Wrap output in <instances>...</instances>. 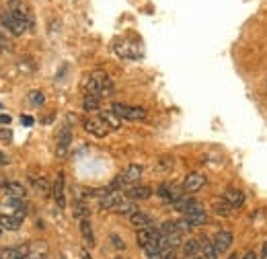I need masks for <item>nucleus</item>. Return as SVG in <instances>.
Masks as SVG:
<instances>
[{"label": "nucleus", "mask_w": 267, "mask_h": 259, "mask_svg": "<svg viewBox=\"0 0 267 259\" xmlns=\"http://www.w3.org/2000/svg\"><path fill=\"white\" fill-rule=\"evenodd\" d=\"M82 127L86 130L88 134L97 136V138H105V136L109 134V125L103 121L101 115H99V117H86V119L82 121Z\"/></svg>", "instance_id": "obj_6"}, {"label": "nucleus", "mask_w": 267, "mask_h": 259, "mask_svg": "<svg viewBox=\"0 0 267 259\" xmlns=\"http://www.w3.org/2000/svg\"><path fill=\"white\" fill-rule=\"evenodd\" d=\"M0 228H3V230H19L21 228V218L19 216H11V214L0 216Z\"/></svg>", "instance_id": "obj_20"}, {"label": "nucleus", "mask_w": 267, "mask_h": 259, "mask_svg": "<svg viewBox=\"0 0 267 259\" xmlns=\"http://www.w3.org/2000/svg\"><path fill=\"white\" fill-rule=\"evenodd\" d=\"M157 239H161V230L157 228V226H148V228H138V232H136V241H138V245L144 249L148 243H152V241H157Z\"/></svg>", "instance_id": "obj_13"}, {"label": "nucleus", "mask_w": 267, "mask_h": 259, "mask_svg": "<svg viewBox=\"0 0 267 259\" xmlns=\"http://www.w3.org/2000/svg\"><path fill=\"white\" fill-rule=\"evenodd\" d=\"M199 243H202L204 259H218V251H216V247H214L212 239H208V236H202V239H199Z\"/></svg>", "instance_id": "obj_23"}, {"label": "nucleus", "mask_w": 267, "mask_h": 259, "mask_svg": "<svg viewBox=\"0 0 267 259\" xmlns=\"http://www.w3.org/2000/svg\"><path fill=\"white\" fill-rule=\"evenodd\" d=\"M64 183H66V179H64V173L60 171L56 175V181H54V187H52V196H54V200H56V204H58L60 210L66 208V193H64L66 189H64Z\"/></svg>", "instance_id": "obj_9"}, {"label": "nucleus", "mask_w": 267, "mask_h": 259, "mask_svg": "<svg viewBox=\"0 0 267 259\" xmlns=\"http://www.w3.org/2000/svg\"><path fill=\"white\" fill-rule=\"evenodd\" d=\"M29 181H31V185H33V189L35 191H39V193H50V183H48V179L46 177H29Z\"/></svg>", "instance_id": "obj_27"}, {"label": "nucleus", "mask_w": 267, "mask_h": 259, "mask_svg": "<svg viewBox=\"0 0 267 259\" xmlns=\"http://www.w3.org/2000/svg\"><path fill=\"white\" fill-rule=\"evenodd\" d=\"M183 218H185V222H187L189 226H202V224H206V222H208V214H206V210L189 212V214H185Z\"/></svg>", "instance_id": "obj_19"}, {"label": "nucleus", "mask_w": 267, "mask_h": 259, "mask_svg": "<svg viewBox=\"0 0 267 259\" xmlns=\"http://www.w3.org/2000/svg\"><path fill=\"white\" fill-rule=\"evenodd\" d=\"M152 196V189L150 187H146V185H136V187H129V189H125V198L127 200H148Z\"/></svg>", "instance_id": "obj_16"}, {"label": "nucleus", "mask_w": 267, "mask_h": 259, "mask_svg": "<svg viewBox=\"0 0 267 259\" xmlns=\"http://www.w3.org/2000/svg\"><path fill=\"white\" fill-rule=\"evenodd\" d=\"M80 255H82V259H93V257H91V255H88V253H86V251H82V253H80Z\"/></svg>", "instance_id": "obj_39"}, {"label": "nucleus", "mask_w": 267, "mask_h": 259, "mask_svg": "<svg viewBox=\"0 0 267 259\" xmlns=\"http://www.w3.org/2000/svg\"><path fill=\"white\" fill-rule=\"evenodd\" d=\"M11 33L0 25V52H11L13 50V41H11V37H9Z\"/></svg>", "instance_id": "obj_28"}, {"label": "nucleus", "mask_w": 267, "mask_h": 259, "mask_svg": "<svg viewBox=\"0 0 267 259\" xmlns=\"http://www.w3.org/2000/svg\"><path fill=\"white\" fill-rule=\"evenodd\" d=\"M29 101H31L33 105H43V103H46V95H43L41 91H31V93H29Z\"/></svg>", "instance_id": "obj_30"}, {"label": "nucleus", "mask_w": 267, "mask_h": 259, "mask_svg": "<svg viewBox=\"0 0 267 259\" xmlns=\"http://www.w3.org/2000/svg\"><path fill=\"white\" fill-rule=\"evenodd\" d=\"M113 259H125V257H113Z\"/></svg>", "instance_id": "obj_42"}, {"label": "nucleus", "mask_w": 267, "mask_h": 259, "mask_svg": "<svg viewBox=\"0 0 267 259\" xmlns=\"http://www.w3.org/2000/svg\"><path fill=\"white\" fill-rule=\"evenodd\" d=\"M113 52L121 58V60H138L142 56V48L136 41H129V39H115L113 41Z\"/></svg>", "instance_id": "obj_2"}, {"label": "nucleus", "mask_w": 267, "mask_h": 259, "mask_svg": "<svg viewBox=\"0 0 267 259\" xmlns=\"http://www.w3.org/2000/svg\"><path fill=\"white\" fill-rule=\"evenodd\" d=\"M206 185V177L202 175V173H189L185 179H183V191L185 193H195V191H199L202 187Z\"/></svg>", "instance_id": "obj_10"}, {"label": "nucleus", "mask_w": 267, "mask_h": 259, "mask_svg": "<svg viewBox=\"0 0 267 259\" xmlns=\"http://www.w3.org/2000/svg\"><path fill=\"white\" fill-rule=\"evenodd\" d=\"M23 259H46V253H39V251H33V245H31V253Z\"/></svg>", "instance_id": "obj_32"}, {"label": "nucleus", "mask_w": 267, "mask_h": 259, "mask_svg": "<svg viewBox=\"0 0 267 259\" xmlns=\"http://www.w3.org/2000/svg\"><path fill=\"white\" fill-rule=\"evenodd\" d=\"M80 234H82V239H84V243H86L88 247L95 245V234H93V226H91V220H88V218H82V220H80Z\"/></svg>", "instance_id": "obj_22"}, {"label": "nucleus", "mask_w": 267, "mask_h": 259, "mask_svg": "<svg viewBox=\"0 0 267 259\" xmlns=\"http://www.w3.org/2000/svg\"><path fill=\"white\" fill-rule=\"evenodd\" d=\"M212 243H214L218 255H224V253L230 249V245H232V232H230V230H218V232L214 234Z\"/></svg>", "instance_id": "obj_12"}, {"label": "nucleus", "mask_w": 267, "mask_h": 259, "mask_svg": "<svg viewBox=\"0 0 267 259\" xmlns=\"http://www.w3.org/2000/svg\"><path fill=\"white\" fill-rule=\"evenodd\" d=\"M113 212H117V214H127V216H131L134 212H138V208H136V202H134V200H123Z\"/></svg>", "instance_id": "obj_25"}, {"label": "nucleus", "mask_w": 267, "mask_h": 259, "mask_svg": "<svg viewBox=\"0 0 267 259\" xmlns=\"http://www.w3.org/2000/svg\"><path fill=\"white\" fill-rule=\"evenodd\" d=\"M5 165H9V157L0 150V167H5Z\"/></svg>", "instance_id": "obj_36"}, {"label": "nucleus", "mask_w": 267, "mask_h": 259, "mask_svg": "<svg viewBox=\"0 0 267 259\" xmlns=\"http://www.w3.org/2000/svg\"><path fill=\"white\" fill-rule=\"evenodd\" d=\"M187 259H204V257H199V255H195V257H187Z\"/></svg>", "instance_id": "obj_41"}, {"label": "nucleus", "mask_w": 267, "mask_h": 259, "mask_svg": "<svg viewBox=\"0 0 267 259\" xmlns=\"http://www.w3.org/2000/svg\"><path fill=\"white\" fill-rule=\"evenodd\" d=\"M261 259H267V241L263 243V249H261Z\"/></svg>", "instance_id": "obj_38"}, {"label": "nucleus", "mask_w": 267, "mask_h": 259, "mask_svg": "<svg viewBox=\"0 0 267 259\" xmlns=\"http://www.w3.org/2000/svg\"><path fill=\"white\" fill-rule=\"evenodd\" d=\"M0 109H3V105H0Z\"/></svg>", "instance_id": "obj_44"}, {"label": "nucleus", "mask_w": 267, "mask_h": 259, "mask_svg": "<svg viewBox=\"0 0 267 259\" xmlns=\"http://www.w3.org/2000/svg\"><path fill=\"white\" fill-rule=\"evenodd\" d=\"M111 241H113V245H115L117 249H123V247H125V243H123V241H121L117 234H111Z\"/></svg>", "instance_id": "obj_33"}, {"label": "nucleus", "mask_w": 267, "mask_h": 259, "mask_svg": "<svg viewBox=\"0 0 267 259\" xmlns=\"http://www.w3.org/2000/svg\"><path fill=\"white\" fill-rule=\"evenodd\" d=\"M183 193H185L183 187H177L175 183H163V185L159 187V198H161L163 202H169V204H175Z\"/></svg>", "instance_id": "obj_8"}, {"label": "nucleus", "mask_w": 267, "mask_h": 259, "mask_svg": "<svg viewBox=\"0 0 267 259\" xmlns=\"http://www.w3.org/2000/svg\"><path fill=\"white\" fill-rule=\"evenodd\" d=\"M58 259H64V257H58Z\"/></svg>", "instance_id": "obj_43"}, {"label": "nucleus", "mask_w": 267, "mask_h": 259, "mask_svg": "<svg viewBox=\"0 0 267 259\" xmlns=\"http://www.w3.org/2000/svg\"><path fill=\"white\" fill-rule=\"evenodd\" d=\"M228 259H238V255H236V253H232V255H230Z\"/></svg>", "instance_id": "obj_40"}, {"label": "nucleus", "mask_w": 267, "mask_h": 259, "mask_svg": "<svg viewBox=\"0 0 267 259\" xmlns=\"http://www.w3.org/2000/svg\"><path fill=\"white\" fill-rule=\"evenodd\" d=\"M70 144H72V127L70 125H62L60 132H58V138H56V155L62 159L68 155L70 150Z\"/></svg>", "instance_id": "obj_7"}, {"label": "nucleus", "mask_w": 267, "mask_h": 259, "mask_svg": "<svg viewBox=\"0 0 267 259\" xmlns=\"http://www.w3.org/2000/svg\"><path fill=\"white\" fill-rule=\"evenodd\" d=\"M101 117H103V121L109 125V130H119V127H121V117H119L115 111L105 109V111H101Z\"/></svg>", "instance_id": "obj_21"}, {"label": "nucleus", "mask_w": 267, "mask_h": 259, "mask_svg": "<svg viewBox=\"0 0 267 259\" xmlns=\"http://www.w3.org/2000/svg\"><path fill=\"white\" fill-rule=\"evenodd\" d=\"M0 25H3L11 35H15V37H19V35H23L29 27L23 23V21H19L15 15H11L7 9L3 11V13H0Z\"/></svg>", "instance_id": "obj_5"}, {"label": "nucleus", "mask_w": 267, "mask_h": 259, "mask_svg": "<svg viewBox=\"0 0 267 259\" xmlns=\"http://www.w3.org/2000/svg\"><path fill=\"white\" fill-rule=\"evenodd\" d=\"M31 253V245H17L0 249V259H23Z\"/></svg>", "instance_id": "obj_11"}, {"label": "nucleus", "mask_w": 267, "mask_h": 259, "mask_svg": "<svg viewBox=\"0 0 267 259\" xmlns=\"http://www.w3.org/2000/svg\"><path fill=\"white\" fill-rule=\"evenodd\" d=\"M13 140V130L11 127H0V142H11Z\"/></svg>", "instance_id": "obj_31"}, {"label": "nucleus", "mask_w": 267, "mask_h": 259, "mask_svg": "<svg viewBox=\"0 0 267 259\" xmlns=\"http://www.w3.org/2000/svg\"><path fill=\"white\" fill-rule=\"evenodd\" d=\"M111 93H113V80L105 72L97 70V72L86 76V80H84V95H95V97L103 99V97H109Z\"/></svg>", "instance_id": "obj_1"}, {"label": "nucleus", "mask_w": 267, "mask_h": 259, "mask_svg": "<svg viewBox=\"0 0 267 259\" xmlns=\"http://www.w3.org/2000/svg\"><path fill=\"white\" fill-rule=\"evenodd\" d=\"M163 259H177V255H175V249H169V251H165Z\"/></svg>", "instance_id": "obj_35"}, {"label": "nucleus", "mask_w": 267, "mask_h": 259, "mask_svg": "<svg viewBox=\"0 0 267 259\" xmlns=\"http://www.w3.org/2000/svg\"><path fill=\"white\" fill-rule=\"evenodd\" d=\"M0 189H3L9 198H17V200H23L27 196L25 185L19 183V181H5V183H0Z\"/></svg>", "instance_id": "obj_14"}, {"label": "nucleus", "mask_w": 267, "mask_h": 259, "mask_svg": "<svg viewBox=\"0 0 267 259\" xmlns=\"http://www.w3.org/2000/svg\"><path fill=\"white\" fill-rule=\"evenodd\" d=\"M123 193H125V191H111V193H107L105 198L99 200V208H101V210H115V208L125 200Z\"/></svg>", "instance_id": "obj_15"}, {"label": "nucleus", "mask_w": 267, "mask_h": 259, "mask_svg": "<svg viewBox=\"0 0 267 259\" xmlns=\"http://www.w3.org/2000/svg\"><path fill=\"white\" fill-rule=\"evenodd\" d=\"M129 222H131L134 226H138V228H148V226H154V224H152V216H150V214H146V212H142V210L134 212V214L129 216Z\"/></svg>", "instance_id": "obj_18"}, {"label": "nucleus", "mask_w": 267, "mask_h": 259, "mask_svg": "<svg viewBox=\"0 0 267 259\" xmlns=\"http://www.w3.org/2000/svg\"><path fill=\"white\" fill-rule=\"evenodd\" d=\"M212 208H214V212H216L218 216H230V212H232V206H230L224 198L216 200V202L212 204Z\"/></svg>", "instance_id": "obj_26"}, {"label": "nucleus", "mask_w": 267, "mask_h": 259, "mask_svg": "<svg viewBox=\"0 0 267 259\" xmlns=\"http://www.w3.org/2000/svg\"><path fill=\"white\" fill-rule=\"evenodd\" d=\"M7 3V11L11 15H15L19 21H23L29 29L33 27V15H31V9L27 7L25 0H5Z\"/></svg>", "instance_id": "obj_4"}, {"label": "nucleus", "mask_w": 267, "mask_h": 259, "mask_svg": "<svg viewBox=\"0 0 267 259\" xmlns=\"http://www.w3.org/2000/svg\"><path fill=\"white\" fill-rule=\"evenodd\" d=\"M199 251H202L199 239H189V241L183 243V253H185V257H195V255H199Z\"/></svg>", "instance_id": "obj_24"}, {"label": "nucleus", "mask_w": 267, "mask_h": 259, "mask_svg": "<svg viewBox=\"0 0 267 259\" xmlns=\"http://www.w3.org/2000/svg\"><path fill=\"white\" fill-rule=\"evenodd\" d=\"M21 123H25V125H33V117H31V115H21Z\"/></svg>", "instance_id": "obj_34"}, {"label": "nucleus", "mask_w": 267, "mask_h": 259, "mask_svg": "<svg viewBox=\"0 0 267 259\" xmlns=\"http://www.w3.org/2000/svg\"><path fill=\"white\" fill-rule=\"evenodd\" d=\"M99 97H95V95H84L82 97V109L84 111H97L99 109Z\"/></svg>", "instance_id": "obj_29"}, {"label": "nucleus", "mask_w": 267, "mask_h": 259, "mask_svg": "<svg viewBox=\"0 0 267 259\" xmlns=\"http://www.w3.org/2000/svg\"><path fill=\"white\" fill-rule=\"evenodd\" d=\"M111 111H115L121 119H127V121H142L148 115L144 107H134V105H125V103H113Z\"/></svg>", "instance_id": "obj_3"}, {"label": "nucleus", "mask_w": 267, "mask_h": 259, "mask_svg": "<svg viewBox=\"0 0 267 259\" xmlns=\"http://www.w3.org/2000/svg\"><path fill=\"white\" fill-rule=\"evenodd\" d=\"M222 198H224L232 208H240V206L244 204V193H242L240 189H234V187H228V189L222 193Z\"/></svg>", "instance_id": "obj_17"}, {"label": "nucleus", "mask_w": 267, "mask_h": 259, "mask_svg": "<svg viewBox=\"0 0 267 259\" xmlns=\"http://www.w3.org/2000/svg\"><path fill=\"white\" fill-rule=\"evenodd\" d=\"M0 123L9 125V123H11V115H5V113H0Z\"/></svg>", "instance_id": "obj_37"}]
</instances>
